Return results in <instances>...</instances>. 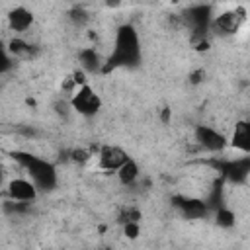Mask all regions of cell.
<instances>
[{
  "label": "cell",
  "mask_w": 250,
  "mask_h": 250,
  "mask_svg": "<svg viewBox=\"0 0 250 250\" xmlns=\"http://www.w3.org/2000/svg\"><path fill=\"white\" fill-rule=\"evenodd\" d=\"M141 62V41L139 33L131 23H123L115 31L111 53L107 55L102 72H109L115 68H133Z\"/></svg>",
  "instance_id": "obj_1"
},
{
  "label": "cell",
  "mask_w": 250,
  "mask_h": 250,
  "mask_svg": "<svg viewBox=\"0 0 250 250\" xmlns=\"http://www.w3.org/2000/svg\"><path fill=\"white\" fill-rule=\"evenodd\" d=\"M14 158L25 168L27 178L35 184L39 191H51L57 188L59 176H57V168L53 162L39 158L35 154H29V152H16Z\"/></svg>",
  "instance_id": "obj_2"
},
{
  "label": "cell",
  "mask_w": 250,
  "mask_h": 250,
  "mask_svg": "<svg viewBox=\"0 0 250 250\" xmlns=\"http://www.w3.org/2000/svg\"><path fill=\"white\" fill-rule=\"evenodd\" d=\"M68 102H70L72 111H76L78 115H84V117H94L102 109V98L98 96V92L90 84L78 86L72 92Z\"/></svg>",
  "instance_id": "obj_3"
},
{
  "label": "cell",
  "mask_w": 250,
  "mask_h": 250,
  "mask_svg": "<svg viewBox=\"0 0 250 250\" xmlns=\"http://www.w3.org/2000/svg\"><path fill=\"white\" fill-rule=\"evenodd\" d=\"M244 21H246V12H244V8L225 10V12H221L219 16H213L209 29H213L217 35L227 37V35H234V33L242 27Z\"/></svg>",
  "instance_id": "obj_4"
},
{
  "label": "cell",
  "mask_w": 250,
  "mask_h": 250,
  "mask_svg": "<svg viewBox=\"0 0 250 250\" xmlns=\"http://www.w3.org/2000/svg\"><path fill=\"white\" fill-rule=\"evenodd\" d=\"M184 20H186L188 27L191 29L193 37H203L209 31V25H211V20H213V8L209 4L189 6L184 14Z\"/></svg>",
  "instance_id": "obj_5"
},
{
  "label": "cell",
  "mask_w": 250,
  "mask_h": 250,
  "mask_svg": "<svg viewBox=\"0 0 250 250\" xmlns=\"http://www.w3.org/2000/svg\"><path fill=\"white\" fill-rule=\"evenodd\" d=\"M193 137H195V143L207 152H221L229 145L227 137L209 125H197L193 131Z\"/></svg>",
  "instance_id": "obj_6"
},
{
  "label": "cell",
  "mask_w": 250,
  "mask_h": 250,
  "mask_svg": "<svg viewBox=\"0 0 250 250\" xmlns=\"http://www.w3.org/2000/svg\"><path fill=\"white\" fill-rule=\"evenodd\" d=\"M129 158L131 156L123 148H119L115 145H105L98 152V166L105 172H117Z\"/></svg>",
  "instance_id": "obj_7"
},
{
  "label": "cell",
  "mask_w": 250,
  "mask_h": 250,
  "mask_svg": "<svg viewBox=\"0 0 250 250\" xmlns=\"http://www.w3.org/2000/svg\"><path fill=\"white\" fill-rule=\"evenodd\" d=\"M219 172L232 184H244L248 180V172H250V158L248 156H240L234 160H225L221 164H217Z\"/></svg>",
  "instance_id": "obj_8"
},
{
  "label": "cell",
  "mask_w": 250,
  "mask_h": 250,
  "mask_svg": "<svg viewBox=\"0 0 250 250\" xmlns=\"http://www.w3.org/2000/svg\"><path fill=\"white\" fill-rule=\"evenodd\" d=\"M8 197L12 201H21V203H33L37 199L39 189L35 188V184L29 178H14L8 182Z\"/></svg>",
  "instance_id": "obj_9"
},
{
  "label": "cell",
  "mask_w": 250,
  "mask_h": 250,
  "mask_svg": "<svg viewBox=\"0 0 250 250\" xmlns=\"http://www.w3.org/2000/svg\"><path fill=\"white\" fill-rule=\"evenodd\" d=\"M174 207L182 213V217L186 219H203L209 211L207 203L199 197H186V195H176L172 199Z\"/></svg>",
  "instance_id": "obj_10"
},
{
  "label": "cell",
  "mask_w": 250,
  "mask_h": 250,
  "mask_svg": "<svg viewBox=\"0 0 250 250\" xmlns=\"http://www.w3.org/2000/svg\"><path fill=\"white\" fill-rule=\"evenodd\" d=\"M33 12L31 10H27L25 6H16V8H12L10 12H8V16H6V21H8V27H10V31H14V33H25L31 25H33Z\"/></svg>",
  "instance_id": "obj_11"
},
{
  "label": "cell",
  "mask_w": 250,
  "mask_h": 250,
  "mask_svg": "<svg viewBox=\"0 0 250 250\" xmlns=\"http://www.w3.org/2000/svg\"><path fill=\"white\" fill-rule=\"evenodd\" d=\"M229 143L234 150H238L244 156L250 152V123L246 119H240L234 123V129H232Z\"/></svg>",
  "instance_id": "obj_12"
},
{
  "label": "cell",
  "mask_w": 250,
  "mask_h": 250,
  "mask_svg": "<svg viewBox=\"0 0 250 250\" xmlns=\"http://www.w3.org/2000/svg\"><path fill=\"white\" fill-rule=\"evenodd\" d=\"M78 62H80V70L82 72H102V66H104V61L100 59V55L92 49V47H86L78 53Z\"/></svg>",
  "instance_id": "obj_13"
},
{
  "label": "cell",
  "mask_w": 250,
  "mask_h": 250,
  "mask_svg": "<svg viewBox=\"0 0 250 250\" xmlns=\"http://www.w3.org/2000/svg\"><path fill=\"white\" fill-rule=\"evenodd\" d=\"M115 174H117V180H119L121 186H133L141 176V168L133 158H129Z\"/></svg>",
  "instance_id": "obj_14"
},
{
  "label": "cell",
  "mask_w": 250,
  "mask_h": 250,
  "mask_svg": "<svg viewBox=\"0 0 250 250\" xmlns=\"http://www.w3.org/2000/svg\"><path fill=\"white\" fill-rule=\"evenodd\" d=\"M6 49L12 55V59L14 57H29L31 55V45L27 41H23L21 37H12L8 41V47Z\"/></svg>",
  "instance_id": "obj_15"
},
{
  "label": "cell",
  "mask_w": 250,
  "mask_h": 250,
  "mask_svg": "<svg viewBox=\"0 0 250 250\" xmlns=\"http://www.w3.org/2000/svg\"><path fill=\"white\" fill-rule=\"evenodd\" d=\"M215 219H217V225H221V227H232L234 225V213L227 207H219L215 213Z\"/></svg>",
  "instance_id": "obj_16"
},
{
  "label": "cell",
  "mask_w": 250,
  "mask_h": 250,
  "mask_svg": "<svg viewBox=\"0 0 250 250\" xmlns=\"http://www.w3.org/2000/svg\"><path fill=\"white\" fill-rule=\"evenodd\" d=\"M139 219H141V213H139V209H135V207H125V209L119 213V223H121V225L139 223Z\"/></svg>",
  "instance_id": "obj_17"
},
{
  "label": "cell",
  "mask_w": 250,
  "mask_h": 250,
  "mask_svg": "<svg viewBox=\"0 0 250 250\" xmlns=\"http://www.w3.org/2000/svg\"><path fill=\"white\" fill-rule=\"evenodd\" d=\"M12 66H14V59H12V55L8 53V49H6V47H2V45H0V76H2V74H6Z\"/></svg>",
  "instance_id": "obj_18"
},
{
  "label": "cell",
  "mask_w": 250,
  "mask_h": 250,
  "mask_svg": "<svg viewBox=\"0 0 250 250\" xmlns=\"http://www.w3.org/2000/svg\"><path fill=\"white\" fill-rule=\"evenodd\" d=\"M123 230H125V236L127 238H137L141 234L139 223H127V225H123Z\"/></svg>",
  "instance_id": "obj_19"
},
{
  "label": "cell",
  "mask_w": 250,
  "mask_h": 250,
  "mask_svg": "<svg viewBox=\"0 0 250 250\" xmlns=\"http://www.w3.org/2000/svg\"><path fill=\"white\" fill-rule=\"evenodd\" d=\"M70 18H72V21H76V23H84V21L88 20V14H86L82 8H74V10L70 12Z\"/></svg>",
  "instance_id": "obj_20"
},
{
  "label": "cell",
  "mask_w": 250,
  "mask_h": 250,
  "mask_svg": "<svg viewBox=\"0 0 250 250\" xmlns=\"http://www.w3.org/2000/svg\"><path fill=\"white\" fill-rule=\"evenodd\" d=\"M88 158H90V154H88L86 150H72V160L84 162V160H88Z\"/></svg>",
  "instance_id": "obj_21"
},
{
  "label": "cell",
  "mask_w": 250,
  "mask_h": 250,
  "mask_svg": "<svg viewBox=\"0 0 250 250\" xmlns=\"http://www.w3.org/2000/svg\"><path fill=\"white\" fill-rule=\"evenodd\" d=\"M201 76H205V72H203V70H199V72H195V74H191V82H193V84H197V82H201Z\"/></svg>",
  "instance_id": "obj_22"
},
{
  "label": "cell",
  "mask_w": 250,
  "mask_h": 250,
  "mask_svg": "<svg viewBox=\"0 0 250 250\" xmlns=\"http://www.w3.org/2000/svg\"><path fill=\"white\" fill-rule=\"evenodd\" d=\"M2 184H4V170H2V164H0V188H2Z\"/></svg>",
  "instance_id": "obj_23"
}]
</instances>
